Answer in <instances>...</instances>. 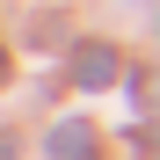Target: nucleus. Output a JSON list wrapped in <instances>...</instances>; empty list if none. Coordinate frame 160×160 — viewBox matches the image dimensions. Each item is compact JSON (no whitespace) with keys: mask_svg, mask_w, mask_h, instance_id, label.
Wrapping results in <instances>:
<instances>
[{"mask_svg":"<svg viewBox=\"0 0 160 160\" xmlns=\"http://www.w3.org/2000/svg\"><path fill=\"white\" fill-rule=\"evenodd\" d=\"M73 80H80V88H109V80H117V51H109V44H80Z\"/></svg>","mask_w":160,"mask_h":160,"instance_id":"1","label":"nucleus"},{"mask_svg":"<svg viewBox=\"0 0 160 160\" xmlns=\"http://www.w3.org/2000/svg\"><path fill=\"white\" fill-rule=\"evenodd\" d=\"M44 153H51V160H88V153H95V131L80 124V117H66L58 131H51V146H44Z\"/></svg>","mask_w":160,"mask_h":160,"instance_id":"2","label":"nucleus"},{"mask_svg":"<svg viewBox=\"0 0 160 160\" xmlns=\"http://www.w3.org/2000/svg\"><path fill=\"white\" fill-rule=\"evenodd\" d=\"M0 160H15V146H8V138H0Z\"/></svg>","mask_w":160,"mask_h":160,"instance_id":"3","label":"nucleus"}]
</instances>
